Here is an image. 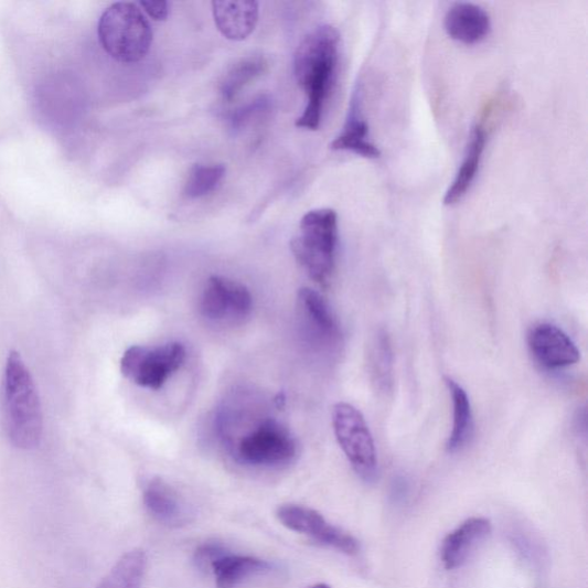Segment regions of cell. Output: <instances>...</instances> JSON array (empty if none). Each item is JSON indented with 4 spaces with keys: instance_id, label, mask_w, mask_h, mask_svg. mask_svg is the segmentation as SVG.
<instances>
[{
    "instance_id": "44dd1931",
    "label": "cell",
    "mask_w": 588,
    "mask_h": 588,
    "mask_svg": "<svg viewBox=\"0 0 588 588\" xmlns=\"http://www.w3.org/2000/svg\"><path fill=\"white\" fill-rule=\"evenodd\" d=\"M268 62L263 54H252L235 63L223 75L218 90L224 100L232 101L240 92L266 72Z\"/></svg>"
},
{
    "instance_id": "484cf974",
    "label": "cell",
    "mask_w": 588,
    "mask_h": 588,
    "mask_svg": "<svg viewBox=\"0 0 588 588\" xmlns=\"http://www.w3.org/2000/svg\"><path fill=\"white\" fill-rule=\"evenodd\" d=\"M139 6L156 21H164L170 13V4L164 0H143Z\"/></svg>"
},
{
    "instance_id": "5bb4252c",
    "label": "cell",
    "mask_w": 588,
    "mask_h": 588,
    "mask_svg": "<svg viewBox=\"0 0 588 588\" xmlns=\"http://www.w3.org/2000/svg\"><path fill=\"white\" fill-rule=\"evenodd\" d=\"M487 142L488 133L484 126L482 124L474 125L469 136L463 161L455 181L446 191L443 197L446 206H453L463 200L475 177H478Z\"/></svg>"
},
{
    "instance_id": "ac0fdd59",
    "label": "cell",
    "mask_w": 588,
    "mask_h": 588,
    "mask_svg": "<svg viewBox=\"0 0 588 588\" xmlns=\"http://www.w3.org/2000/svg\"><path fill=\"white\" fill-rule=\"evenodd\" d=\"M445 381L453 404V427L447 440V451L458 453L470 443L473 437L472 408L466 389L451 377Z\"/></svg>"
},
{
    "instance_id": "e0dca14e",
    "label": "cell",
    "mask_w": 588,
    "mask_h": 588,
    "mask_svg": "<svg viewBox=\"0 0 588 588\" xmlns=\"http://www.w3.org/2000/svg\"><path fill=\"white\" fill-rule=\"evenodd\" d=\"M330 148L335 151H349L368 159L381 157L379 149L371 142L370 128L361 114L360 98L355 94L350 115L340 136L334 138Z\"/></svg>"
},
{
    "instance_id": "2e32d148",
    "label": "cell",
    "mask_w": 588,
    "mask_h": 588,
    "mask_svg": "<svg viewBox=\"0 0 588 588\" xmlns=\"http://www.w3.org/2000/svg\"><path fill=\"white\" fill-rule=\"evenodd\" d=\"M143 500L149 513L162 524L180 526L189 521V514L180 495L161 479L149 482Z\"/></svg>"
},
{
    "instance_id": "603a6c76",
    "label": "cell",
    "mask_w": 588,
    "mask_h": 588,
    "mask_svg": "<svg viewBox=\"0 0 588 588\" xmlns=\"http://www.w3.org/2000/svg\"><path fill=\"white\" fill-rule=\"evenodd\" d=\"M226 174L223 164H195L190 171L184 186V194L190 200H197L211 193Z\"/></svg>"
},
{
    "instance_id": "4316f807",
    "label": "cell",
    "mask_w": 588,
    "mask_h": 588,
    "mask_svg": "<svg viewBox=\"0 0 588 588\" xmlns=\"http://www.w3.org/2000/svg\"><path fill=\"white\" fill-rule=\"evenodd\" d=\"M409 491L410 485L408 480L404 478V475H398V478L392 482L389 498L395 505H400V503H404L408 498Z\"/></svg>"
},
{
    "instance_id": "5b68a950",
    "label": "cell",
    "mask_w": 588,
    "mask_h": 588,
    "mask_svg": "<svg viewBox=\"0 0 588 588\" xmlns=\"http://www.w3.org/2000/svg\"><path fill=\"white\" fill-rule=\"evenodd\" d=\"M332 427L355 472L362 480L374 481L378 470L377 452L365 417L354 406L340 403L332 409Z\"/></svg>"
},
{
    "instance_id": "8fae6325",
    "label": "cell",
    "mask_w": 588,
    "mask_h": 588,
    "mask_svg": "<svg viewBox=\"0 0 588 588\" xmlns=\"http://www.w3.org/2000/svg\"><path fill=\"white\" fill-rule=\"evenodd\" d=\"M527 346L532 356L547 371H562L580 361V351L570 335L555 324L541 322L527 333Z\"/></svg>"
},
{
    "instance_id": "8992f818",
    "label": "cell",
    "mask_w": 588,
    "mask_h": 588,
    "mask_svg": "<svg viewBox=\"0 0 588 588\" xmlns=\"http://www.w3.org/2000/svg\"><path fill=\"white\" fill-rule=\"evenodd\" d=\"M296 455V439L286 427L271 418L248 430L235 446L237 461L250 467L288 464Z\"/></svg>"
},
{
    "instance_id": "7a4b0ae2",
    "label": "cell",
    "mask_w": 588,
    "mask_h": 588,
    "mask_svg": "<svg viewBox=\"0 0 588 588\" xmlns=\"http://www.w3.org/2000/svg\"><path fill=\"white\" fill-rule=\"evenodd\" d=\"M2 414L7 435L20 450H34L43 435V413L35 382L17 352L8 357L2 384Z\"/></svg>"
},
{
    "instance_id": "3957f363",
    "label": "cell",
    "mask_w": 588,
    "mask_h": 588,
    "mask_svg": "<svg viewBox=\"0 0 588 588\" xmlns=\"http://www.w3.org/2000/svg\"><path fill=\"white\" fill-rule=\"evenodd\" d=\"M97 32L104 51L121 64L143 61L153 41L152 28L143 10L128 2L107 8L98 21Z\"/></svg>"
},
{
    "instance_id": "9c48e42d",
    "label": "cell",
    "mask_w": 588,
    "mask_h": 588,
    "mask_svg": "<svg viewBox=\"0 0 588 588\" xmlns=\"http://www.w3.org/2000/svg\"><path fill=\"white\" fill-rule=\"evenodd\" d=\"M276 516L289 530L310 536L320 545L346 555H355L360 550L359 542L349 532L328 523L316 510L300 505H284L278 507Z\"/></svg>"
},
{
    "instance_id": "30bf717a",
    "label": "cell",
    "mask_w": 588,
    "mask_h": 588,
    "mask_svg": "<svg viewBox=\"0 0 588 588\" xmlns=\"http://www.w3.org/2000/svg\"><path fill=\"white\" fill-rule=\"evenodd\" d=\"M298 311L308 341L327 353L340 351L343 344L341 325L319 292L310 288L300 289Z\"/></svg>"
},
{
    "instance_id": "52a82bcc",
    "label": "cell",
    "mask_w": 588,
    "mask_h": 588,
    "mask_svg": "<svg viewBox=\"0 0 588 588\" xmlns=\"http://www.w3.org/2000/svg\"><path fill=\"white\" fill-rule=\"evenodd\" d=\"M186 357L181 343L160 346H131L121 359V373L138 386L160 389L180 368Z\"/></svg>"
},
{
    "instance_id": "83f0119b",
    "label": "cell",
    "mask_w": 588,
    "mask_h": 588,
    "mask_svg": "<svg viewBox=\"0 0 588 588\" xmlns=\"http://www.w3.org/2000/svg\"><path fill=\"white\" fill-rule=\"evenodd\" d=\"M310 588H331V587L329 585H327V584H317V585H314V586H312Z\"/></svg>"
},
{
    "instance_id": "4fadbf2b",
    "label": "cell",
    "mask_w": 588,
    "mask_h": 588,
    "mask_svg": "<svg viewBox=\"0 0 588 588\" xmlns=\"http://www.w3.org/2000/svg\"><path fill=\"white\" fill-rule=\"evenodd\" d=\"M491 523L483 517H472L463 522L446 537L441 558L447 570L460 568L471 550L491 534Z\"/></svg>"
},
{
    "instance_id": "ffe728a7",
    "label": "cell",
    "mask_w": 588,
    "mask_h": 588,
    "mask_svg": "<svg viewBox=\"0 0 588 588\" xmlns=\"http://www.w3.org/2000/svg\"><path fill=\"white\" fill-rule=\"evenodd\" d=\"M394 350L386 330L379 329L374 335L370 350V371L373 384L381 394L394 388Z\"/></svg>"
},
{
    "instance_id": "d6986e66",
    "label": "cell",
    "mask_w": 588,
    "mask_h": 588,
    "mask_svg": "<svg viewBox=\"0 0 588 588\" xmlns=\"http://www.w3.org/2000/svg\"><path fill=\"white\" fill-rule=\"evenodd\" d=\"M270 565L264 559L226 553L214 559L211 569L218 588H235L244 579L269 571Z\"/></svg>"
},
{
    "instance_id": "7c38bea8",
    "label": "cell",
    "mask_w": 588,
    "mask_h": 588,
    "mask_svg": "<svg viewBox=\"0 0 588 588\" xmlns=\"http://www.w3.org/2000/svg\"><path fill=\"white\" fill-rule=\"evenodd\" d=\"M445 31L452 40L473 45L484 41L491 33L490 14L480 6L460 2L446 12Z\"/></svg>"
},
{
    "instance_id": "cb8c5ba5",
    "label": "cell",
    "mask_w": 588,
    "mask_h": 588,
    "mask_svg": "<svg viewBox=\"0 0 588 588\" xmlns=\"http://www.w3.org/2000/svg\"><path fill=\"white\" fill-rule=\"evenodd\" d=\"M270 101L271 100L267 96H260L236 109L231 118L232 129L235 132L242 131L247 126L264 118L270 110Z\"/></svg>"
},
{
    "instance_id": "d4e9b609",
    "label": "cell",
    "mask_w": 588,
    "mask_h": 588,
    "mask_svg": "<svg viewBox=\"0 0 588 588\" xmlns=\"http://www.w3.org/2000/svg\"><path fill=\"white\" fill-rule=\"evenodd\" d=\"M226 553V549H224L220 545H204L200 549H197V552H195V564H197L199 568H201L202 570H206L211 568L214 559Z\"/></svg>"
},
{
    "instance_id": "9a60e30c",
    "label": "cell",
    "mask_w": 588,
    "mask_h": 588,
    "mask_svg": "<svg viewBox=\"0 0 588 588\" xmlns=\"http://www.w3.org/2000/svg\"><path fill=\"white\" fill-rule=\"evenodd\" d=\"M213 15L220 33L231 41H244L259 21L257 2H213Z\"/></svg>"
},
{
    "instance_id": "ba28073f",
    "label": "cell",
    "mask_w": 588,
    "mask_h": 588,
    "mask_svg": "<svg viewBox=\"0 0 588 588\" xmlns=\"http://www.w3.org/2000/svg\"><path fill=\"white\" fill-rule=\"evenodd\" d=\"M201 313L211 322L235 323L247 318L254 299L246 287L227 277L212 276L201 298Z\"/></svg>"
},
{
    "instance_id": "277c9868",
    "label": "cell",
    "mask_w": 588,
    "mask_h": 588,
    "mask_svg": "<svg viewBox=\"0 0 588 588\" xmlns=\"http://www.w3.org/2000/svg\"><path fill=\"white\" fill-rule=\"evenodd\" d=\"M338 244L339 215L333 210L320 209L304 214L291 249L313 281L327 286L334 271Z\"/></svg>"
},
{
    "instance_id": "7402d4cb",
    "label": "cell",
    "mask_w": 588,
    "mask_h": 588,
    "mask_svg": "<svg viewBox=\"0 0 588 588\" xmlns=\"http://www.w3.org/2000/svg\"><path fill=\"white\" fill-rule=\"evenodd\" d=\"M147 562L142 549L126 553L97 588H142Z\"/></svg>"
},
{
    "instance_id": "6da1fadb",
    "label": "cell",
    "mask_w": 588,
    "mask_h": 588,
    "mask_svg": "<svg viewBox=\"0 0 588 588\" xmlns=\"http://www.w3.org/2000/svg\"><path fill=\"white\" fill-rule=\"evenodd\" d=\"M341 35L334 26L320 25L300 43L295 55V75L307 97L296 126L320 128L324 106L332 90L340 60Z\"/></svg>"
}]
</instances>
